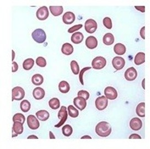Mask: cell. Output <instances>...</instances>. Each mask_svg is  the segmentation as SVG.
I'll list each match as a JSON object with an SVG mask.
<instances>
[{
  "instance_id": "obj_31",
  "label": "cell",
  "mask_w": 150,
  "mask_h": 149,
  "mask_svg": "<svg viewBox=\"0 0 150 149\" xmlns=\"http://www.w3.org/2000/svg\"><path fill=\"white\" fill-rule=\"evenodd\" d=\"M20 107H21V110L23 112L26 113V112H28L30 110L31 105L28 100H23L21 103Z\"/></svg>"
},
{
  "instance_id": "obj_27",
  "label": "cell",
  "mask_w": 150,
  "mask_h": 149,
  "mask_svg": "<svg viewBox=\"0 0 150 149\" xmlns=\"http://www.w3.org/2000/svg\"><path fill=\"white\" fill-rule=\"evenodd\" d=\"M145 103L144 102L140 103L138 104L136 109V114L138 116L140 117H145Z\"/></svg>"
},
{
  "instance_id": "obj_39",
  "label": "cell",
  "mask_w": 150,
  "mask_h": 149,
  "mask_svg": "<svg viewBox=\"0 0 150 149\" xmlns=\"http://www.w3.org/2000/svg\"><path fill=\"white\" fill-rule=\"evenodd\" d=\"M91 69V67H84L83 69H82V70L81 71V72H80V74H79V79H80L81 84H82V85H84L83 79V74H84V72H86L87 70H90Z\"/></svg>"
},
{
  "instance_id": "obj_50",
  "label": "cell",
  "mask_w": 150,
  "mask_h": 149,
  "mask_svg": "<svg viewBox=\"0 0 150 149\" xmlns=\"http://www.w3.org/2000/svg\"><path fill=\"white\" fill-rule=\"evenodd\" d=\"M144 82H145V79H144L143 81H142V86L144 89H145V86H144Z\"/></svg>"
},
{
  "instance_id": "obj_44",
  "label": "cell",
  "mask_w": 150,
  "mask_h": 149,
  "mask_svg": "<svg viewBox=\"0 0 150 149\" xmlns=\"http://www.w3.org/2000/svg\"><path fill=\"white\" fill-rule=\"evenodd\" d=\"M135 7L136 8V9L140 11L141 12H145V6H135Z\"/></svg>"
},
{
  "instance_id": "obj_35",
  "label": "cell",
  "mask_w": 150,
  "mask_h": 149,
  "mask_svg": "<svg viewBox=\"0 0 150 149\" xmlns=\"http://www.w3.org/2000/svg\"><path fill=\"white\" fill-rule=\"evenodd\" d=\"M25 121V118L23 114L21 113H17L14 114V116L13 117V122L15 121H20L22 123L24 124Z\"/></svg>"
},
{
  "instance_id": "obj_37",
  "label": "cell",
  "mask_w": 150,
  "mask_h": 149,
  "mask_svg": "<svg viewBox=\"0 0 150 149\" xmlns=\"http://www.w3.org/2000/svg\"><path fill=\"white\" fill-rule=\"evenodd\" d=\"M103 24L104 26L108 29H111L112 28V19L109 17H105L103 19Z\"/></svg>"
},
{
  "instance_id": "obj_22",
  "label": "cell",
  "mask_w": 150,
  "mask_h": 149,
  "mask_svg": "<svg viewBox=\"0 0 150 149\" xmlns=\"http://www.w3.org/2000/svg\"><path fill=\"white\" fill-rule=\"evenodd\" d=\"M145 61V54L144 53H139L136 55L134 59L135 64L136 65H140Z\"/></svg>"
},
{
  "instance_id": "obj_3",
  "label": "cell",
  "mask_w": 150,
  "mask_h": 149,
  "mask_svg": "<svg viewBox=\"0 0 150 149\" xmlns=\"http://www.w3.org/2000/svg\"><path fill=\"white\" fill-rule=\"evenodd\" d=\"M107 64L106 59L102 56H97L92 62V66L94 69L100 70L104 68Z\"/></svg>"
},
{
  "instance_id": "obj_21",
  "label": "cell",
  "mask_w": 150,
  "mask_h": 149,
  "mask_svg": "<svg viewBox=\"0 0 150 149\" xmlns=\"http://www.w3.org/2000/svg\"><path fill=\"white\" fill-rule=\"evenodd\" d=\"M36 116L38 119L41 121H47L49 116L50 114L49 112L45 110H41L36 113Z\"/></svg>"
},
{
  "instance_id": "obj_12",
  "label": "cell",
  "mask_w": 150,
  "mask_h": 149,
  "mask_svg": "<svg viewBox=\"0 0 150 149\" xmlns=\"http://www.w3.org/2000/svg\"><path fill=\"white\" fill-rule=\"evenodd\" d=\"M137 76V72L136 69L131 67L127 69L125 72V78L127 81H132L136 79Z\"/></svg>"
},
{
  "instance_id": "obj_38",
  "label": "cell",
  "mask_w": 150,
  "mask_h": 149,
  "mask_svg": "<svg viewBox=\"0 0 150 149\" xmlns=\"http://www.w3.org/2000/svg\"><path fill=\"white\" fill-rule=\"evenodd\" d=\"M78 96L79 97H81L82 98H84L86 100L88 99L89 98V93L84 90H81L78 92Z\"/></svg>"
},
{
  "instance_id": "obj_48",
  "label": "cell",
  "mask_w": 150,
  "mask_h": 149,
  "mask_svg": "<svg viewBox=\"0 0 150 149\" xmlns=\"http://www.w3.org/2000/svg\"><path fill=\"white\" fill-rule=\"evenodd\" d=\"M18 134H16L15 132H14V131H12V138H13V137H16V136H17Z\"/></svg>"
},
{
  "instance_id": "obj_17",
  "label": "cell",
  "mask_w": 150,
  "mask_h": 149,
  "mask_svg": "<svg viewBox=\"0 0 150 149\" xmlns=\"http://www.w3.org/2000/svg\"><path fill=\"white\" fill-rule=\"evenodd\" d=\"M33 95L34 98L37 100L42 99L45 95L44 89L41 87H37L33 90Z\"/></svg>"
},
{
  "instance_id": "obj_47",
  "label": "cell",
  "mask_w": 150,
  "mask_h": 149,
  "mask_svg": "<svg viewBox=\"0 0 150 149\" xmlns=\"http://www.w3.org/2000/svg\"><path fill=\"white\" fill-rule=\"evenodd\" d=\"M49 135H50V139H55V137L54 136V134L52 133V131H50L49 132Z\"/></svg>"
},
{
  "instance_id": "obj_30",
  "label": "cell",
  "mask_w": 150,
  "mask_h": 149,
  "mask_svg": "<svg viewBox=\"0 0 150 149\" xmlns=\"http://www.w3.org/2000/svg\"><path fill=\"white\" fill-rule=\"evenodd\" d=\"M34 65V61L33 59H27L25 60L23 64V67L25 70H30Z\"/></svg>"
},
{
  "instance_id": "obj_23",
  "label": "cell",
  "mask_w": 150,
  "mask_h": 149,
  "mask_svg": "<svg viewBox=\"0 0 150 149\" xmlns=\"http://www.w3.org/2000/svg\"><path fill=\"white\" fill-rule=\"evenodd\" d=\"M49 9L50 12L54 16H59L61 15L63 12V7L62 6H50Z\"/></svg>"
},
{
  "instance_id": "obj_41",
  "label": "cell",
  "mask_w": 150,
  "mask_h": 149,
  "mask_svg": "<svg viewBox=\"0 0 150 149\" xmlns=\"http://www.w3.org/2000/svg\"><path fill=\"white\" fill-rule=\"evenodd\" d=\"M18 69V65L16 62H12V72H15Z\"/></svg>"
},
{
  "instance_id": "obj_29",
  "label": "cell",
  "mask_w": 150,
  "mask_h": 149,
  "mask_svg": "<svg viewBox=\"0 0 150 149\" xmlns=\"http://www.w3.org/2000/svg\"><path fill=\"white\" fill-rule=\"evenodd\" d=\"M49 105L50 107L52 109L56 110L60 107V102L59 99L57 98H53L49 101Z\"/></svg>"
},
{
  "instance_id": "obj_2",
  "label": "cell",
  "mask_w": 150,
  "mask_h": 149,
  "mask_svg": "<svg viewBox=\"0 0 150 149\" xmlns=\"http://www.w3.org/2000/svg\"><path fill=\"white\" fill-rule=\"evenodd\" d=\"M32 36L34 40L39 44L44 43L47 39L46 33L42 29H37L34 31Z\"/></svg>"
},
{
  "instance_id": "obj_20",
  "label": "cell",
  "mask_w": 150,
  "mask_h": 149,
  "mask_svg": "<svg viewBox=\"0 0 150 149\" xmlns=\"http://www.w3.org/2000/svg\"><path fill=\"white\" fill-rule=\"evenodd\" d=\"M115 53L119 55H122L126 52V47L122 43H117L114 47Z\"/></svg>"
},
{
  "instance_id": "obj_13",
  "label": "cell",
  "mask_w": 150,
  "mask_h": 149,
  "mask_svg": "<svg viewBox=\"0 0 150 149\" xmlns=\"http://www.w3.org/2000/svg\"><path fill=\"white\" fill-rule=\"evenodd\" d=\"M74 104L76 107L82 111L86 107L87 102L84 98L78 96L77 97L74 98Z\"/></svg>"
},
{
  "instance_id": "obj_14",
  "label": "cell",
  "mask_w": 150,
  "mask_h": 149,
  "mask_svg": "<svg viewBox=\"0 0 150 149\" xmlns=\"http://www.w3.org/2000/svg\"><path fill=\"white\" fill-rule=\"evenodd\" d=\"M130 126L133 131H139L142 126V123L140 119L134 118L130 121Z\"/></svg>"
},
{
  "instance_id": "obj_6",
  "label": "cell",
  "mask_w": 150,
  "mask_h": 149,
  "mask_svg": "<svg viewBox=\"0 0 150 149\" xmlns=\"http://www.w3.org/2000/svg\"><path fill=\"white\" fill-rule=\"evenodd\" d=\"M97 22L92 19L87 20L84 24V28L86 31L89 34L94 33L97 29Z\"/></svg>"
},
{
  "instance_id": "obj_15",
  "label": "cell",
  "mask_w": 150,
  "mask_h": 149,
  "mask_svg": "<svg viewBox=\"0 0 150 149\" xmlns=\"http://www.w3.org/2000/svg\"><path fill=\"white\" fill-rule=\"evenodd\" d=\"M62 21L64 23L71 24L73 23L75 21V15L72 12H67L63 15Z\"/></svg>"
},
{
  "instance_id": "obj_33",
  "label": "cell",
  "mask_w": 150,
  "mask_h": 149,
  "mask_svg": "<svg viewBox=\"0 0 150 149\" xmlns=\"http://www.w3.org/2000/svg\"><path fill=\"white\" fill-rule=\"evenodd\" d=\"M68 111H69V116L72 118H76L79 116V111L75 108L73 106L70 105L68 107Z\"/></svg>"
},
{
  "instance_id": "obj_19",
  "label": "cell",
  "mask_w": 150,
  "mask_h": 149,
  "mask_svg": "<svg viewBox=\"0 0 150 149\" xmlns=\"http://www.w3.org/2000/svg\"><path fill=\"white\" fill-rule=\"evenodd\" d=\"M84 39L83 34L81 32H76L71 37V41L75 44H79L82 43Z\"/></svg>"
},
{
  "instance_id": "obj_11",
  "label": "cell",
  "mask_w": 150,
  "mask_h": 149,
  "mask_svg": "<svg viewBox=\"0 0 150 149\" xmlns=\"http://www.w3.org/2000/svg\"><path fill=\"white\" fill-rule=\"evenodd\" d=\"M49 15L48 9L46 6H42L38 9L37 12V17L40 21L47 19Z\"/></svg>"
},
{
  "instance_id": "obj_1",
  "label": "cell",
  "mask_w": 150,
  "mask_h": 149,
  "mask_svg": "<svg viewBox=\"0 0 150 149\" xmlns=\"http://www.w3.org/2000/svg\"><path fill=\"white\" fill-rule=\"evenodd\" d=\"M96 132L99 136L105 138L110 134L112 132V128L108 122L101 121L96 126Z\"/></svg>"
},
{
  "instance_id": "obj_45",
  "label": "cell",
  "mask_w": 150,
  "mask_h": 149,
  "mask_svg": "<svg viewBox=\"0 0 150 149\" xmlns=\"http://www.w3.org/2000/svg\"><path fill=\"white\" fill-rule=\"evenodd\" d=\"M27 139H38V138L37 136H35V135H30V136H29L28 138H27Z\"/></svg>"
},
{
  "instance_id": "obj_8",
  "label": "cell",
  "mask_w": 150,
  "mask_h": 149,
  "mask_svg": "<svg viewBox=\"0 0 150 149\" xmlns=\"http://www.w3.org/2000/svg\"><path fill=\"white\" fill-rule=\"evenodd\" d=\"M27 124L29 128L32 130H36L40 126L39 121L33 115H29L27 117Z\"/></svg>"
},
{
  "instance_id": "obj_4",
  "label": "cell",
  "mask_w": 150,
  "mask_h": 149,
  "mask_svg": "<svg viewBox=\"0 0 150 149\" xmlns=\"http://www.w3.org/2000/svg\"><path fill=\"white\" fill-rule=\"evenodd\" d=\"M67 116H68V114H67L66 107L65 106H62L60 110L58 113V118L59 119H60V121H59V123H57V124L55 126V127L58 128L62 126L66 121L67 119Z\"/></svg>"
},
{
  "instance_id": "obj_18",
  "label": "cell",
  "mask_w": 150,
  "mask_h": 149,
  "mask_svg": "<svg viewBox=\"0 0 150 149\" xmlns=\"http://www.w3.org/2000/svg\"><path fill=\"white\" fill-rule=\"evenodd\" d=\"M62 53L66 55H70L74 52V47L68 43H66L63 44L61 48Z\"/></svg>"
},
{
  "instance_id": "obj_42",
  "label": "cell",
  "mask_w": 150,
  "mask_h": 149,
  "mask_svg": "<svg viewBox=\"0 0 150 149\" xmlns=\"http://www.w3.org/2000/svg\"><path fill=\"white\" fill-rule=\"evenodd\" d=\"M140 36L143 39H145V27H143L140 30Z\"/></svg>"
},
{
  "instance_id": "obj_24",
  "label": "cell",
  "mask_w": 150,
  "mask_h": 149,
  "mask_svg": "<svg viewBox=\"0 0 150 149\" xmlns=\"http://www.w3.org/2000/svg\"><path fill=\"white\" fill-rule=\"evenodd\" d=\"M59 89L61 93H68L70 89V84L65 81H62L59 84Z\"/></svg>"
},
{
  "instance_id": "obj_43",
  "label": "cell",
  "mask_w": 150,
  "mask_h": 149,
  "mask_svg": "<svg viewBox=\"0 0 150 149\" xmlns=\"http://www.w3.org/2000/svg\"><path fill=\"white\" fill-rule=\"evenodd\" d=\"M129 139H141V137L139 135L137 134H132L129 136Z\"/></svg>"
},
{
  "instance_id": "obj_32",
  "label": "cell",
  "mask_w": 150,
  "mask_h": 149,
  "mask_svg": "<svg viewBox=\"0 0 150 149\" xmlns=\"http://www.w3.org/2000/svg\"><path fill=\"white\" fill-rule=\"evenodd\" d=\"M62 132L64 135L65 136L69 137L71 135L73 132V129L71 126L67 124L65 126H64L62 128Z\"/></svg>"
},
{
  "instance_id": "obj_10",
  "label": "cell",
  "mask_w": 150,
  "mask_h": 149,
  "mask_svg": "<svg viewBox=\"0 0 150 149\" xmlns=\"http://www.w3.org/2000/svg\"><path fill=\"white\" fill-rule=\"evenodd\" d=\"M112 64L115 69L117 70H122L124 67L125 64V61L122 57L116 56L113 58L112 60Z\"/></svg>"
},
{
  "instance_id": "obj_49",
  "label": "cell",
  "mask_w": 150,
  "mask_h": 149,
  "mask_svg": "<svg viewBox=\"0 0 150 149\" xmlns=\"http://www.w3.org/2000/svg\"><path fill=\"white\" fill-rule=\"evenodd\" d=\"M12 55H13V57H12V61H13L14 59V55H15V53H14V51L13 50H12Z\"/></svg>"
},
{
  "instance_id": "obj_7",
  "label": "cell",
  "mask_w": 150,
  "mask_h": 149,
  "mask_svg": "<svg viewBox=\"0 0 150 149\" xmlns=\"http://www.w3.org/2000/svg\"><path fill=\"white\" fill-rule=\"evenodd\" d=\"M12 101L13 100L21 101L24 97L25 92L23 89L21 87H16L12 89Z\"/></svg>"
},
{
  "instance_id": "obj_26",
  "label": "cell",
  "mask_w": 150,
  "mask_h": 149,
  "mask_svg": "<svg viewBox=\"0 0 150 149\" xmlns=\"http://www.w3.org/2000/svg\"><path fill=\"white\" fill-rule=\"evenodd\" d=\"M23 123L20 121H15L13 124L12 131L17 134H21L23 132Z\"/></svg>"
},
{
  "instance_id": "obj_5",
  "label": "cell",
  "mask_w": 150,
  "mask_h": 149,
  "mask_svg": "<svg viewBox=\"0 0 150 149\" xmlns=\"http://www.w3.org/2000/svg\"><path fill=\"white\" fill-rule=\"evenodd\" d=\"M108 99L105 96H102L96 99L95 105L97 109L99 111H103L108 106Z\"/></svg>"
},
{
  "instance_id": "obj_16",
  "label": "cell",
  "mask_w": 150,
  "mask_h": 149,
  "mask_svg": "<svg viewBox=\"0 0 150 149\" xmlns=\"http://www.w3.org/2000/svg\"><path fill=\"white\" fill-rule=\"evenodd\" d=\"M86 45L89 49H94L98 45L97 39L93 36H89L86 40Z\"/></svg>"
},
{
  "instance_id": "obj_40",
  "label": "cell",
  "mask_w": 150,
  "mask_h": 149,
  "mask_svg": "<svg viewBox=\"0 0 150 149\" xmlns=\"http://www.w3.org/2000/svg\"><path fill=\"white\" fill-rule=\"evenodd\" d=\"M82 27H83V25L81 24H78V25H76V26H74L71 27L70 28H69V30H68V32L69 33H74L76 31L79 30L81 28H82Z\"/></svg>"
},
{
  "instance_id": "obj_34",
  "label": "cell",
  "mask_w": 150,
  "mask_h": 149,
  "mask_svg": "<svg viewBox=\"0 0 150 149\" xmlns=\"http://www.w3.org/2000/svg\"><path fill=\"white\" fill-rule=\"evenodd\" d=\"M71 69L72 72L75 74H78L80 72V66L77 61L72 60L71 62Z\"/></svg>"
},
{
  "instance_id": "obj_36",
  "label": "cell",
  "mask_w": 150,
  "mask_h": 149,
  "mask_svg": "<svg viewBox=\"0 0 150 149\" xmlns=\"http://www.w3.org/2000/svg\"><path fill=\"white\" fill-rule=\"evenodd\" d=\"M36 64L38 66L42 67H44L47 65V61L43 57L40 56V57H38L36 59Z\"/></svg>"
},
{
  "instance_id": "obj_25",
  "label": "cell",
  "mask_w": 150,
  "mask_h": 149,
  "mask_svg": "<svg viewBox=\"0 0 150 149\" xmlns=\"http://www.w3.org/2000/svg\"><path fill=\"white\" fill-rule=\"evenodd\" d=\"M103 43L107 45H112L114 42V37L112 33L105 34L103 38Z\"/></svg>"
},
{
  "instance_id": "obj_46",
  "label": "cell",
  "mask_w": 150,
  "mask_h": 149,
  "mask_svg": "<svg viewBox=\"0 0 150 149\" xmlns=\"http://www.w3.org/2000/svg\"><path fill=\"white\" fill-rule=\"evenodd\" d=\"M91 139L92 138L89 136V135H84L83 137L81 138V139Z\"/></svg>"
},
{
  "instance_id": "obj_28",
  "label": "cell",
  "mask_w": 150,
  "mask_h": 149,
  "mask_svg": "<svg viewBox=\"0 0 150 149\" xmlns=\"http://www.w3.org/2000/svg\"><path fill=\"white\" fill-rule=\"evenodd\" d=\"M32 82L34 85L39 86L41 85L44 82V78L41 74H35L33 75L32 78Z\"/></svg>"
},
{
  "instance_id": "obj_9",
  "label": "cell",
  "mask_w": 150,
  "mask_h": 149,
  "mask_svg": "<svg viewBox=\"0 0 150 149\" xmlns=\"http://www.w3.org/2000/svg\"><path fill=\"white\" fill-rule=\"evenodd\" d=\"M104 94L106 98L110 100H114L117 97V90L110 86H108L104 89Z\"/></svg>"
}]
</instances>
